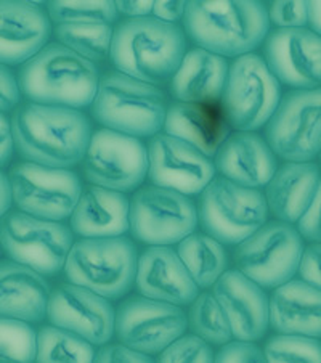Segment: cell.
Wrapping results in <instances>:
<instances>
[{
    "mask_svg": "<svg viewBox=\"0 0 321 363\" xmlns=\"http://www.w3.org/2000/svg\"><path fill=\"white\" fill-rule=\"evenodd\" d=\"M281 101V84L265 60L249 53L230 66L222 96L227 123L238 132H254L269 124Z\"/></svg>",
    "mask_w": 321,
    "mask_h": 363,
    "instance_id": "obj_9",
    "label": "cell"
},
{
    "mask_svg": "<svg viewBox=\"0 0 321 363\" xmlns=\"http://www.w3.org/2000/svg\"><path fill=\"white\" fill-rule=\"evenodd\" d=\"M15 148L34 164L71 169L86 158L94 130L79 110L26 103L11 116Z\"/></svg>",
    "mask_w": 321,
    "mask_h": 363,
    "instance_id": "obj_1",
    "label": "cell"
},
{
    "mask_svg": "<svg viewBox=\"0 0 321 363\" xmlns=\"http://www.w3.org/2000/svg\"><path fill=\"white\" fill-rule=\"evenodd\" d=\"M20 95L18 77L9 69V66L0 63V113L13 110L20 103Z\"/></svg>",
    "mask_w": 321,
    "mask_h": 363,
    "instance_id": "obj_42",
    "label": "cell"
},
{
    "mask_svg": "<svg viewBox=\"0 0 321 363\" xmlns=\"http://www.w3.org/2000/svg\"><path fill=\"white\" fill-rule=\"evenodd\" d=\"M214 164L222 177L254 190L269 185L278 171L276 155L256 132L230 135L217 151Z\"/></svg>",
    "mask_w": 321,
    "mask_h": 363,
    "instance_id": "obj_22",
    "label": "cell"
},
{
    "mask_svg": "<svg viewBox=\"0 0 321 363\" xmlns=\"http://www.w3.org/2000/svg\"><path fill=\"white\" fill-rule=\"evenodd\" d=\"M13 206V190H11L10 177L0 171V220L10 213Z\"/></svg>",
    "mask_w": 321,
    "mask_h": 363,
    "instance_id": "obj_46",
    "label": "cell"
},
{
    "mask_svg": "<svg viewBox=\"0 0 321 363\" xmlns=\"http://www.w3.org/2000/svg\"><path fill=\"white\" fill-rule=\"evenodd\" d=\"M135 284L143 298L172 306L193 304L199 296L198 284L169 246H151L138 257Z\"/></svg>",
    "mask_w": 321,
    "mask_h": 363,
    "instance_id": "obj_21",
    "label": "cell"
},
{
    "mask_svg": "<svg viewBox=\"0 0 321 363\" xmlns=\"http://www.w3.org/2000/svg\"><path fill=\"white\" fill-rule=\"evenodd\" d=\"M0 246L11 262L21 264L42 277H53L64 270L74 238L72 230L62 222L10 211L0 220Z\"/></svg>",
    "mask_w": 321,
    "mask_h": 363,
    "instance_id": "obj_8",
    "label": "cell"
},
{
    "mask_svg": "<svg viewBox=\"0 0 321 363\" xmlns=\"http://www.w3.org/2000/svg\"><path fill=\"white\" fill-rule=\"evenodd\" d=\"M264 53L280 84L295 90L321 87V38L310 29H276L266 38Z\"/></svg>",
    "mask_w": 321,
    "mask_h": 363,
    "instance_id": "obj_18",
    "label": "cell"
},
{
    "mask_svg": "<svg viewBox=\"0 0 321 363\" xmlns=\"http://www.w3.org/2000/svg\"><path fill=\"white\" fill-rule=\"evenodd\" d=\"M186 7H188V2H185V0H180V2H154L153 18L164 23L177 24L185 18Z\"/></svg>",
    "mask_w": 321,
    "mask_h": 363,
    "instance_id": "obj_43",
    "label": "cell"
},
{
    "mask_svg": "<svg viewBox=\"0 0 321 363\" xmlns=\"http://www.w3.org/2000/svg\"><path fill=\"white\" fill-rule=\"evenodd\" d=\"M300 280L321 291V243L305 247L299 267Z\"/></svg>",
    "mask_w": 321,
    "mask_h": 363,
    "instance_id": "obj_41",
    "label": "cell"
},
{
    "mask_svg": "<svg viewBox=\"0 0 321 363\" xmlns=\"http://www.w3.org/2000/svg\"><path fill=\"white\" fill-rule=\"evenodd\" d=\"M55 38L60 45L94 63L111 57L114 29L111 24H60Z\"/></svg>",
    "mask_w": 321,
    "mask_h": 363,
    "instance_id": "obj_30",
    "label": "cell"
},
{
    "mask_svg": "<svg viewBox=\"0 0 321 363\" xmlns=\"http://www.w3.org/2000/svg\"><path fill=\"white\" fill-rule=\"evenodd\" d=\"M227 118L212 105L175 103L167 111L166 134L190 143L191 147L212 158L230 137Z\"/></svg>",
    "mask_w": 321,
    "mask_h": 363,
    "instance_id": "obj_28",
    "label": "cell"
},
{
    "mask_svg": "<svg viewBox=\"0 0 321 363\" xmlns=\"http://www.w3.org/2000/svg\"><path fill=\"white\" fill-rule=\"evenodd\" d=\"M214 363H266L264 350L254 342L235 341L220 349Z\"/></svg>",
    "mask_w": 321,
    "mask_h": 363,
    "instance_id": "obj_38",
    "label": "cell"
},
{
    "mask_svg": "<svg viewBox=\"0 0 321 363\" xmlns=\"http://www.w3.org/2000/svg\"><path fill=\"white\" fill-rule=\"evenodd\" d=\"M15 142L13 132H11V119L0 113V167L7 166L13 156Z\"/></svg>",
    "mask_w": 321,
    "mask_h": 363,
    "instance_id": "obj_44",
    "label": "cell"
},
{
    "mask_svg": "<svg viewBox=\"0 0 321 363\" xmlns=\"http://www.w3.org/2000/svg\"><path fill=\"white\" fill-rule=\"evenodd\" d=\"M94 363H156L137 350L125 347L124 344H110L101 347L95 355Z\"/></svg>",
    "mask_w": 321,
    "mask_h": 363,
    "instance_id": "obj_40",
    "label": "cell"
},
{
    "mask_svg": "<svg viewBox=\"0 0 321 363\" xmlns=\"http://www.w3.org/2000/svg\"><path fill=\"white\" fill-rule=\"evenodd\" d=\"M38 333L26 322L0 318V363H35Z\"/></svg>",
    "mask_w": 321,
    "mask_h": 363,
    "instance_id": "obj_33",
    "label": "cell"
},
{
    "mask_svg": "<svg viewBox=\"0 0 321 363\" xmlns=\"http://www.w3.org/2000/svg\"><path fill=\"white\" fill-rule=\"evenodd\" d=\"M0 247H2V246H0Z\"/></svg>",
    "mask_w": 321,
    "mask_h": 363,
    "instance_id": "obj_49",
    "label": "cell"
},
{
    "mask_svg": "<svg viewBox=\"0 0 321 363\" xmlns=\"http://www.w3.org/2000/svg\"><path fill=\"white\" fill-rule=\"evenodd\" d=\"M298 232L312 243H321V180L307 213L298 222Z\"/></svg>",
    "mask_w": 321,
    "mask_h": 363,
    "instance_id": "obj_39",
    "label": "cell"
},
{
    "mask_svg": "<svg viewBox=\"0 0 321 363\" xmlns=\"http://www.w3.org/2000/svg\"><path fill=\"white\" fill-rule=\"evenodd\" d=\"M72 233L81 238H118L130 230V199L125 193L87 186L71 216Z\"/></svg>",
    "mask_w": 321,
    "mask_h": 363,
    "instance_id": "obj_23",
    "label": "cell"
},
{
    "mask_svg": "<svg viewBox=\"0 0 321 363\" xmlns=\"http://www.w3.org/2000/svg\"><path fill=\"white\" fill-rule=\"evenodd\" d=\"M9 177L18 211L44 220L68 219L84 191L81 179L71 169H53L26 161L11 169Z\"/></svg>",
    "mask_w": 321,
    "mask_h": 363,
    "instance_id": "obj_12",
    "label": "cell"
},
{
    "mask_svg": "<svg viewBox=\"0 0 321 363\" xmlns=\"http://www.w3.org/2000/svg\"><path fill=\"white\" fill-rule=\"evenodd\" d=\"M264 354L266 363H321V341L278 335L266 341Z\"/></svg>",
    "mask_w": 321,
    "mask_h": 363,
    "instance_id": "obj_35",
    "label": "cell"
},
{
    "mask_svg": "<svg viewBox=\"0 0 321 363\" xmlns=\"http://www.w3.org/2000/svg\"><path fill=\"white\" fill-rule=\"evenodd\" d=\"M18 86L29 103L81 110L94 105L100 74L92 62L69 48L48 44L21 66Z\"/></svg>",
    "mask_w": 321,
    "mask_h": 363,
    "instance_id": "obj_4",
    "label": "cell"
},
{
    "mask_svg": "<svg viewBox=\"0 0 321 363\" xmlns=\"http://www.w3.org/2000/svg\"><path fill=\"white\" fill-rule=\"evenodd\" d=\"M148 179L154 186L199 195L215 179V164L190 143L157 134L148 145Z\"/></svg>",
    "mask_w": 321,
    "mask_h": 363,
    "instance_id": "obj_16",
    "label": "cell"
},
{
    "mask_svg": "<svg viewBox=\"0 0 321 363\" xmlns=\"http://www.w3.org/2000/svg\"><path fill=\"white\" fill-rule=\"evenodd\" d=\"M321 180L315 162H286L265 186L269 211L278 220L295 223L307 213Z\"/></svg>",
    "mask_w": 321,
    "mask_h": 363,
    "instance_id": "obj_27",
    "label": "cell"
},
{
    "mask_svg": "<svg viewBox=\"0 0 321 363\" xmlns=\"http://www.w3.org/2000/svg\"><path fill=\"white\" fill-rule=\"evenodd\" d=\"M50 286L38 272L0 262V318L39 323L47 317Z\"/></svg>",
    "mask_w": 321,
    "mask_h": 363,
    "instance_id": "obj_24",
    "label": "cell"
},
{
    "mask_svg": "<svg viewBox=\"0 0 321 363\" xmlns=\"http://www.w3.org/2000/svg\"><path fill=\"white\" fill-rule=\"evenodd\" d=\"M148 148L135 137L110 129L94 132L82 169L86 179L101 189L129 193L148 177Z\"/></svg>",
    "mask_w": 321,
    "mask_h": 363,
    "instance_id": "obj_14",
    "label": "cell"
},
{
    "mask_svg": "<svg viewBox=\"0 0 321 363\" xmlns=\"http://www.w3.org/2000/svg\"><path fill=\"white\" fill-rule=\"evenodd\" d=\"M320 164H321V155H320Z\"/></svg>",
    "mask_w": 321,
    "mask_h": 363,
    "instance_id": "obj_48",
    "label": "cell"
},
{
    "mask_svg": "<svg viewBox=\"0 0 321 363\" xmlns=\"http://www.w3.org/2000/svg\"><path fill=\"white\" fill-rule=\"evenodd\" d=\"M177 254L198 288H210L228 269V254L209 235L193 233L179 243Z\"/></svg>",
    "mask_w": 321,
    "mask_h": 363,
    "instance_id": "obj_29",
    "label": "cell"
},
{
    "mask_svg": "<svg viewBox=\"0 0 321 363\" xmlns=\"http://www.w3.org/2000/svg\"><path fill=\"white\" fill-rule=\"evenodd\" d=\"M270 325L280 335L321 337V291L302 280L276 288L270 298Z\"/></svg>",
    "mask_w": 321,
    "mask_h": 363,
    "instance_id": "obj_25",
    "label": "cell"
},
{
    "mask_svg": "<svg viewBox=\"0 0 321 363\" xmlns=\"http://www.w3.org/2000/svg\"><path fill=\"white\" fill-rule=\"evenodd\" d=\"M262 191L246 189L219 175L199 199V222L205 233L222 245H241L269 219Z\"/></svg>",
    "mask_w": 321,
    "mask_h": 363,
    "instance_id": "obj_7",
    "label": "cell"
},
{
    "mask_svg": "<svg viewBox=\"0 0 321 363\" xmlns=\"http://www.w3.org/2000/svg\"><path fill=\"white\" fill-rule=\"evenodd\" d=\"M167 101L161 89L123 72L100 79L92 114L106 129L130 137H156L166 124Z\"/></svg>",
    "mask_w": 321,
    "mask_h": 363,
    "instance_id": "obj_5",
    "label": "cell"
},
{
    "mask_svg": "<svg viewBox=\"0 0 321 363\" xmlns=\"http://www.w3.org/2000/svg\"><path fill=\"white\" fill-rule=\"evenodd\" d=\"M116 9L120 15L129 18V20H138V18H148L153 13L154 2H133V0H119L116 2Z\"/></svg>",
    "mask_w": 321,
    "mask_h": 363,
    "instance_id": "obj_45",
    "label": "cell"
},
{
    "mask_svg": "<svg viewBox=\"0 0 321 363\" xmlns=\"http://www.w3.org/2000/svg\"><path fill=\"white\" fill-rule=\"evenodd\" d=\"M47 13L60 24H111L118 20L116 2H48Z\"/></svg>",
    "mask_w": 321,
    "mask_h": 363,
    "instance_id": "obj_34",
    "label": "cell"
},
{
    "mask_svg": "<svg viewBox=\"0 0 321 363\" xmlns=\"http://www.w3.org/2000/svg\"><path fill=\"white\" fill-rule=\"evenodd\" d=\"M212 293L225 312L236 341L262 340L270 326V299L262 286L236 269L227 270Z\"/></svg>",
    "mask_w": 321,
    "mask_h": 363,
    "instance_id": "obj_19",
    "label": "cell"
},
{
    "mask_svg": "<svg viewBox=\"0 0 321 363\" xmlns=\"http://www.w3.org/2000/svg\"><path fill=\"white\" fill-rule=\"evenodd\" d=\"M269 11L262 2H188L184 26L199 48L223 58L249 55L270 33Z\"/></svg>",
    "mask_w": 321,
    "mask_h": 363,
    "instance_id": "obj_2",
    "label": "cell"
},
{
    "mask_svg": "<svg viewBox=\"0 0 321 363\" xmlns=\"http://www.w3.org/2000/svg\"><path fill=\"white\" fill-rule=\"evenodd\" d=\"M215 357L210 344L195 335L181 336L162 350L156 363H214Z\"/></svg>",
    "mask_w": 321,
    "mask_h": 363,
    "instance_id": "obj_36",
    "label": "cell"
},
{
    "mask_svg": "<svg viewBox=\"0 0 321 363\" xmlns=\"http://www.w3.org/2000/svg\"><path fill=\"white\" fill-rule=\"evenodd\" d=\"M199 211L193 199L161 186H143L130 199V232L142 243L171 246L195 233Z\"/></svg>",
    "mask_w": 321,
    "mask_h": 363,
    "instance_id": "obj_11",
    "label": "cell"
},
{
    "mask_svg": "<svg viewBox=\"0 0 321 363\" xmlns=\"http://www.w3.org/2000/svg\"><path fill=\"white\" fill-rule=\"evenodd\" d=\"M137 265V247L129 238H82L72 246L64 275L69 283L110 301L130 291Z\"/></svg>",
    "mask_w": 321,
    "mask_h": 363,
    "instance_id": "obj_6",
    "label": "cell"
},
{
    "mask_svg": "<svg viewBox=\"0 0 321 363\" xmlns=\"http://www.w3.org/2000/svg\"><path fill=\"white\" fill-rule=\"evenodd\" d=\"M188 326L195 336L212 346H227L233 337L228 318L214 293L199 294L193 302L188 313Z\"/></svg>",
    "mask_w": 321,
    "mask_h": 363,
    "instance_id": "obj_32",
    "label": "cell"
},
{
    "mask_svg": "<svg viewBox=\"0 0 321 363\" xmlns=\"http://www.w3.org/2000/svg\"><path fill=\"white\" fill-rule=\"evenodd\" d=\"M52 20L38 4L0 0V63H28L47 47Z\"/></svg>",
    "mask_w": 321,
    "mask_h": 363,
    "instance_id": "obj_20",
    "label": "cell"
},
{
    "mask_svg": "<svg viewBox=\"0 0 321 363\" xmlns=\"http://www.w3.org/2000/svg\"><path fill=\"white\" fill-rule=\"evenodd\" d=\"M298 228L284 222H266L233 254L238 270L262 288H280L298 274L304 254Z\"/></svg>",
    "mask_w": 321,
    "mask_h": 363,
    "instance_id": "obj_10",
    "label": "cell"
},
{
    "mask_svg": "<svg viewBox=\"0 0 321 363\" xmlns=\"http://www.w3.org/2000/svg\"><path fill=\"white\" fill-rule=\"evenodd\" d=\"M95 355L92 344L66 330L44 326L38 333L35 363H94Z\"/></svg>",
    "mask_w": 321,
    "mask_h": 363,
    "instance_id": "obj_31",
    "label": "cell"
},
{
    "mask_svg": "<svg viewBox=\"0 0 321 363\" xmlns=\"http://www.w3.org/2000/svg\"><path fill=\"white\" fill-rule=\"evenodd\" d=\"M307 11L310 31L321 38V2H307Z\"/></svg>",
    "mask_w": 321,
    "mask_h": 363,
    "instance_id": "obj_47",
    "label": "cell"
},
{
    "mask_svg": "<svg viewBox=\"0 0 321 363\" xmlns=\"http://www.w3.org/2000/svg\"><path fill=\"white\" fill-rule=\"evenodd\" d=\"M230 66L223 57L204 48L186 52L179 71L171 81L175 100L191 105H212L223 96Z\"/></svg>",
    "mask_w": 321,
    "mask_h": 363,
    "instance_id": "obj_26",
    "label": "cell"
},
{
    "mask_svg": "<svg viewBox=\"0 0 321 363\" xmlns=\"http://www.w3.org/2000/svg\"><path fill=\"white\" fill-rule=\"evenodd\" d=\"M265 140L288 162H310L321 155V87L293 90L269 121Z\"/></svg>",
    "mask_w": 321,
    "mask_h": 363,
    "instance_id": "obj_13",
    "label": "cell"
},
{
    "mask_svg": "<svg viewBox=\"0 0 321 363\" xmlns=\"http://www.w3.org/2000/svg\"><path fill=\"white\" fill-rule=\"evenodd\" d=\"M269 18L270 23L280 29L305 28V24H308L307 2H289V0L274 2L269 10Z\"/></svg>",
    "mask_w": 321,
    "mask_h": 363,
    "instance_id": "obj_37",
    "label": "cell"
},
{
    "mask_svg": "<svg viewBox=\"0 0 321 363\" xmlns=\"http://www.w3.org/2000/svg\"><path fill=\"white\" fill-rule=\"evenodd\" d=\"M188 317L180 307L148 298H130L116 311L120 344L145 355L161 354L185 336Z\"/></svg>",
    "mask_w": 321,
    "mask_h": 363,
    "instance_id": "obj_15",
    "label": "cell"
},
{
    "mask_svg": "<svg viewBox=\"0 0 321 363\" xmlns=\"http://www.w3.org/2000/svg\"><path fill=\"white\" fill-rule=\"evenodd\" d=\"M47 318L52 326L69 331L92 346H105L116 333V311L111 302L72 283L52 291Z\"/></svg>",
    "mask_w": 321,
    "mask_h": 363,
    "instance_id": "obj_17",
    "label": "cell"
},
{
    "mask_svg": "<svg viewBox=\"0 0 321 363\" xmlns=\"http://www.w3.org/2000/svg\"><path fill=\"white\" fill-rule=\"evenodd\" d=\"M186 55V38L179 24L153 16L127 20L114 29L111 62L133 79L161 84L175 76Z\"/></svg>",
    "mask_w": 321,
    "mask_h": 363,
    "instance_id": "obj_3",
    "label": "cell"
}]
</instances>
